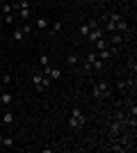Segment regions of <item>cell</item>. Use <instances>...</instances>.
Instances as JSON below:
<instances>
[{"label":"cell","mask_w":137,"mask_h":153,"mask_svg":"<svg viewBox=\"0 0 137 153\" xmlns=\"http://www.w3.org/2000/svg\"><path fill=\"white\" fill-rule=\"evenodd\" d=\"M110 89H112V85L107 82V80H101V82H96L91 87V96H94L96 101H101L105 96H110Z\"/></svg>","instance_id":"obj_1"},{"label":"cell","mask_w":137,"mask_h":153,"mask_svg":"<svg viewBox=\"0 0 137 153\" xmlns=\"http://www.w3.org/2000/svg\"><path fill=\"white\" fill-rule=\"evenodd\" d=\"M85 123H87V119H85V114H82V110L73 108L71 110V119H69V126H71L73 130H80V128H85Z\"/></svg>","instance_id":"obj_2"},{"label":"cell","mask_w":137,"mask_h":153,"mask_svg":"<svg viewBox=\"0 0 137 153\" xmlns=\"http://www.w3.org/2000/svg\"><path fill=\"white\" fill-rule=\"evenodd\" d=\"M32 82L39 91H48L50 89V78L44 76V73H32Z\"/></svg>","instance_id":"obj_3"},{"label":"cell","mask_w":137,"mask_h":153,"mask_svg":"<svg viewBox=\"0 0 137 153\" xmlns=\"http://www.w3.org/2000/svg\"><path fill=\"white\" fill-rule=\"evenodd\" d=\"M16 12H19V16L23 21H27V19H32V7H30V0H21L19 5L14 7Z\"/></svg>","instance_id":"obj_4"},{"label":"cell","mask_w":137,"mask_h":153,"mask_svg":"<svg viewBox=\"0 0 137 153\" xmlns=\"http://www.w3.org/2000/svg\"><path fill=\"white\" fill-rule=\"evenodd\" d=\"M41 73H44V76H48L50 80H59V78H62V71H59L57 66H50V64H48V66H44V71H41Z\"/></svg>","instance_id":"obj_5"},{"label":"cell","mask_w":137,"mask_h":153,"mask_svg":"<svg viewBox=\"0 0 137 153\" xmlns=\"http://www.w3.org/2000/svg\"><path fill=\"white\" fill-rule=\"evenodd\" d=\"M114 32L124 34V37H128V34H130V25H128V21H126L124 16H119V21H117V30H114Z\"/></svg>","instance_id":"obj_6"},{"label":"cell","mask_w":137,"mask_h":153,"mask_svg":"<svg viewBox=\"0 0 137 153\" xmlns=\"http://www.w3.org/2000/svg\"><path fill=\"white\" fill-rule=\"evenodd\" d=\"M107 133H110V137H112V140H117L119 135H121V121L112 119V121H110V130H107Z\"/></svg>","instance_id":"obj_7"},{"label":"cell","mask_w":137,"mask_h":153,"mask_svg":"<svg viewBox=\"0 0 137 153\" xmlns=\"http://www.w3.org/2000/svg\"><path fill=\"white\" fill-rule=\"evenodd\" d=\"M103 34H105V30H103V27H101V25H98V27H94V30H91L89 32V34H87V41H89V44H94V41H96V39H101V37H103Z\"/></svg>","instance_id":"obj_8"},{"label":"cell","mask_w":137,"mask_h":153,"mask_svg":"<svg viewBox=\"0 0 137 153\" xmlns=\"http://www.w3.org/2000/svg\"><path fill=\"white\" fill-rule=\"evenodd\" d=\"M94 59H96V53H87V55H85V62H82V71H85V73L94 71V69H91V64H94Z\"/></svg>","instance_id":"obj_9"},{"label":"cell","mask_w":137,"mask_h":153,"mask_svg":"<svg viewBox=\"0 0 137 153\" xmlns=\"http://www.w3.org/2000/svg\"><path fill=\"white\" fill-rule=\"evenodd\" d=\"M130 87H135V80H133V78H126V80H119L117 82L119 91H126V89H130Z\"/></svg>","instance_id":"obj_10"},{"label":"cell","mask_w":137,"mask_h":153,"mask_svg":"<svg viewBox=\"0 0 137 153\" xmlns=\"http://www.w3.org/2000/svg\"><path fill=\"white\" fill-rule=\"evenodd\" d=\"M0 103L9 108V105H12V103H14V96L9 94V91H0Z\"/></svg>","instance_id":"obj_11"},{"label":"cell","mask_w":137,"mask_h":153,"mask_svg":"<svg viewBox=\"0 0 137 153\" xmlns=\"http://www.w3.org/2000/svg\"><path fill=\"white\" fill-rule=\"evenodd\" d=\"M14 121H16V117H14V112H12V110H7L5 114H2V123H5V126H12Z\"/></svg>","instance_id":"obj_12"},{"label":"cell","mask_w":137,"mask_h":153,"mask_svg":"<svg viewBox=\"0 0 137 153\" xmlns=\"http://www.w3.org/2000/svg\"><path fill=\"white\" fill-rule=\"evenodd\" d=\"M124 41V34H119V32H112V48H119Z\"/></svg>","instance_id":"obj_13"},{"label":"cell","mask_w":137,"mask_h":153,"mask_svg":"<svg viewBox=\"0 0 137 153\" xmlns=\"http://www.w3.org/2000/svg\"><path fill=\"white\" fill-rule=\"evenodd\" d=\"M34 25L39 27V30H48V25H50V23H48V19H44V16H41V19L34 21Z\"/></svg>","instance_id":"obj_14"},{"label":"cell","mask_w":137,"mask_h":153,"mask_svg":"<svg viewBox=\"0 0 137 153\" xmlns=\"http://www.w3.org/2000/svg\"><path fill=\"white\" fill-rule=\"evenodd\" d=\"M23 39H25V34L21 32V27H16V30L12 32V41H23Z\"/></svg>","instance_id":"obj_15"},{"label":"cell","mask_w":137,"mask_h":153,"mask_svg":"<svg viewBox=\"0 0 137 153\" xmlns=\"http://www.w3.org/2000/svg\"><path fill=\"white\" fill-rule=\"evenodd\" d=\"M62 21H55V23H53V25H48V30H50V34H55V32H62Z\"/></svg>","instance_id":"obj_16"},{"label":"cell","mask_w":137,"mask_h":153,"mask_svg":"<svg viewBox=\"0 0 137 153\" xmlns=\"http://www.w3.org/2000/svg\"><path fill=\"white\" fill-rule=\"evenodd\" d=\"M94 46H96V51H103V48H107V41H105V37L96 39V41H94Z\"/></svg>","instance_id":"obj_17"},{"label":"cell","mask_w":137,"mask_h":153,"mask_svg":"<svg viewBox=\"0 0 137 153\" xmlns=\"http://www.w3.org/2000/svg\"><path fill=\"white\" fill-rule=\"evenodd\" d=\"M0 146H5V149L14 146V140H12V137H0Z\"/></svg>","instance_id":"obj_18"},{"label":"cell","mask_w":137,"mask_h":153,"mask_svg":"<svg viewBox=\"0 0 137 153\" xmlns=\"http://www.w3.org/2000/svg\"><path fill=\"white\" fill-rule=\"evenodd\" d=\"M91 69H96V71H103L105 69V62H103V59H94V64H91Z\"/></svg>","instance_id":"obj_19"},{"label":"cell","mask_w":137,"mask_h":153,"mask_svg":"<svg viewBox=\"0 0 137 153\" xmlns=\"http://www.w3.org/2000/svg\"><path fill=\"white\" fill-rule=\"evenodd\" d=\"M14 21H16V16H14V14H7V16H2V23H7V25H12Z\"/></svg>","instance_id":"obj_20"},{"label":"cell","mask_w":137,"mask_h":153,"mask_svg":"<svg viewBox=\"0 0 137 153\" xmlns=\"http://www.w3.org/2000/svg\"><path fill=\"white\" fill-rule=\"evenodd\" d=\"M21 32H23V34H30V32H32V25H30V23H23V25H21Z\"/></svg>","instance_id":"obj_21"},{"label":"cell","mask_w":137,"mask_h":153,"mask_svg":"<svg viewBox=\"0 0 137 153\" xmlns=\"http://www.w3.org/2000/svg\"><path fill=\"white\" fill-rule=\"evenodd\" d=\"M66 64H69V66H76V64H78V57H76V55H69V57H66Z\"/></svg>","instance_id":"obj_22"},{"label":"cell","mask_w":137,"mask_h":153,"mask_svg":"<svg viewBox=\"0 0 137 153\" xmlns=\"http://www.w3.org/2000/svg\"><path fill=\"white\" fill-rule=\"evenodd\" d=\"M7 14H14V7L12 5H2V16H7Z\"/></svg>","instance_id":"obj_23"},{"label":"cell","mask_w":137,"mask_h":153,"mask_svg":"<svg viewBox=\"0 0 137 153\" xmlns=\"http://www.w3.org/2000/svg\"><path fill=\"white\" fill-rule=\"evenodd\" d=\"M39 62H41V66H48V55H41Z\"/></svg>","instance_id":"obj_24"},{"label":"cell","mask_w":137,"mask_h":153,"mask_svg":"<svg viewBox=\"0 0 137 153\" xmlns=\"http://www.w3.org/2000/svg\"><path fill=\"white\" fill-rule=\"evenodd\" d=\"M2 27H5V23H2V16H0V30H2Z\"/></svg>","instance_id":"obj_25"},{"label":"cell","mask_w":137,"mask_h":153,"mask_svg":"<svg viewBox=\"0 0 137 153\" xmlns=\"http://www.w3.org/2000/svg\"><path fill=\"white\" fill-rule=\"evenodd\" d=\"M87 2H96V0H87Z\"/></svg>","instance_id":"obj_26"},{"label":"cell","mask_w":137,"mask_h":153,"mask_svg":"<svg viewBox=\"0 0 137 153\" xmlns=\"http://www.w3.org/2000/svg\"><path fill=\"white\" fill-rule=\"evenodd\" d=\"M0 91H2V82H0Z\"/></svg>","instance_id":"obj_27"}]
</instances>
